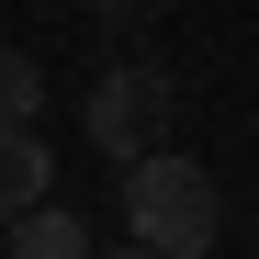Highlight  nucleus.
<instances>
[{"label": "nucleus", "mask_w": 259, "mask_h": 259, "mask_svg": "<svg viewBox=\"0 0 259 259\" xmlns=\"http://www.w3.org/2000/svg\"><path fill=\"white\" fill-rule=\"evenodd\" d=\"M124 237L158 248V259H203L214 237H226V192H214V169L181 158V147L124 158Z\"/></svg>", "instance_id": "f257e3e1"}, {"label": "nucleus", "mask_w": 259, "mask_h": 259, "mask_svg": "<svg viewBox=\"0 0 259 259\" xmlns=\"http://www.w3.org/2000/svg\"><path fill=\"white\" fill-rule=\"evenodd\" d=\"M169 124H181V91H169V68H147V57L102 68V79H91V102H79V136H91L113 169H124V158H147V147H169Z\"/></svg>", "instance_id": "f03ea898"}, {"label": "nucleus", "mask_w": 259, "mask_h": 259, "mask_svg": "<svg viewBox=\"0 0 259 259\" xmlns=\"http://www.w3.org/2000/svg\"><path fill=\"white\" fill-rule=\"evenodd\" d=\"M57 192V147L34 136V124H0V226H12L23 203H46Z\"/></svg>", "instance_id": "7ed1b4c3"}, {"label": "nucleus", "mask_w": 259, "mask_h": 259, "mask_svg": "<svg viewBox=\"0 0 259 259\" xmlns=\"http://www.w3.org/2000/svg\"><path fill=\"white\" fill-rule=\"evenodd\" d=\"M0 237H12V259H91V226H79V203H57V192L23 203Z\"/></svg>", "instance_id": "20e7f679"}, {"label": "nucleus", "mask_w": 259, "mask_h": 259, "mask_svg": "<svg viewBox=\"0 0 259 259\" xmlns=\"http://www.w3.org/2000/svg\"><path fill=\"white\" fill-rule=\"evenodd\" d=\"M34 113H46V68L23 46H0V124H34Z\"/></svg>", "instance_id": "39448f33"}, {"label": "nucleus", "mask_w": 259, "mask_h": 259, "mask_svg": "<svg viewBox=\"0 0 259 259\" xmlns=\"http://www.w3.org/2000/svg\"><path fill=\"white\" fill-rule=\"evenodd\" d=\"M91 259H158V248H91Z\"/></svg>", "instance_id": "423d86ee"}]
</instances>
